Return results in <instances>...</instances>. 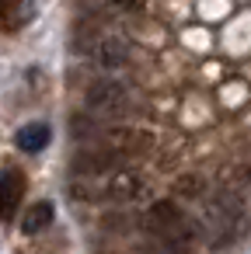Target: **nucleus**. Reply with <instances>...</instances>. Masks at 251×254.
<instances>
[{
  "label": "nucleus",
  "instance_id": "1",
  "mask_svg": "<svg viewBox=\"0 0 251 254\" xmlns=\"http://www.w3.org/2000/svg\"><path fill=\"white\" fill-rule=\"evenodd\" d=\"M147 226H150V233H154L167 251H174V254H192V251L199 247V240H202L199 223H195L181 205H174L171 198H161V202L150 205Z\"/></svg>",
  "mask_w": 251,
  "mask_h": 254
},
{
  "label": "nucleus",
  "instance_id": "9",
  "mask_svg": "<svg viewBox=\"0 0 251 254\" xmlns=\"http://www.w3.org/2000/svg\"><path fill=\"white\" fill-rule=\"evenodd\" d=\"M178 191L188 195V198H199L202 195V178H181L178 181Z\"/></svg>",
  "mask_w": 251,
  "mask_h": 254
},
{
  "label": "nucleus",
  "instance_id": "11",
  "mask_svg": "<svg viewBox=\"0 0 251 254\" xmlns=\"http://www.w3.org/2000/svg\"><path fill=\"white\" fill-rule=\"evenodd\" d=\"M0 7H4V0H0Z\"/></svg>",
  "mask_w": 251,
  "mask_h": 254
},
{
  "label": "nucleus",
  "instance_id": "8",
  "mask_svg": "<svg viewBox=\"0 0 251 254\" xmlns=\"http://www.w3.org/2000/svg\"><path fill=\"white\" fill-rule=\"evenodd\" d=\"M53 223V202H35L28 212H25V219H21V230L25 233H39V230H46Z\"/></svg>",
  "mask_w": 251,
  "mask_h": 254
},
{
  "label": "nucleus",
  "instance_id": "10",
  "mask_svg": "<svg viewBox=\"0 0 251 254\" xmlns=\"http://www.w3.org/2000/svg\"><path fill=\"white\" fill-rule=\"evenodd\" d=\"M108 4H115L119 11H143V0H108Z\"/></svg>",
  "mask_w": 251,
  "mask_h": 254
},
{
  "label": "nucleus",
  "instance_id": "2",
  "mask_svg": "<svg viewBox=\"0 0 251 254\" xmlns=\"http://www.w3.org/2000/svg\"><path fill=\"white\" fill-rule=\"evenodd\" d=\"M206 216H209V226H213V240L216 244H230L244 233V205L234 198V195H220L206 205Z\"/></svg>",
  "mask_w": 251,
  "mask_h": 254
},
{
  "label": "nucleus",
  "instance_id": "6",
  "mask_svg": "<svg viewBox=\"0 0 251 254\" xmlns=\"http://www.w3.org/2000/svg\"><path fill=\"white\" fill-rule=\"evenodd\" d=\"M101 188H105L101 195H108V198H136L140 188H143V181H140V174H133V171H112Z\"/></svg>",
  "mask_w": 251,
  "mask_h": 254
},
{
  "label": "nucleus",
  "instance_id": "5",
  "mask_svg": "<svg viewBox=\"0 0 251 254\" xmlns=\"http://www.w3.org/2000/svg\"><path fill=\"white\" fill-rule=\"evenodd\" d=\"M94 60L101 63V70H119V66H126V60H129V49H126L122 39L105 35V39L94 42Z\"/></svg>",
  "mask_w": 251,
  "mask_h": 254
},
{
  "label": "nucleus",
  "instance_id": "3",
  "mask_svg": "<svg viewBox=\"0 0 251 254\" xmlns=\"http://www.w3.org/2000/svg\"><path fill=\"white\" fill-rule=\"evenodd\" d=\"M87 108L94 112V115H119V112H126V105H129V91L119 84V80H112V77H105V80H98V84H91L87 87Z\"/></svg>",
  "mask_w": 251,
  "mask_h": 254
},
{
  "label": "nucleus",
  "instance_id": "4",
  "mask_svg": "<svg viewBox=\"0 0 251 254\" xmlns=\"http://www.w3.org/2000/svg\"><path fill=\"white\" fill-rule=\"evenodd\" d=\"M21 195H25V174L14 167L0 171V219H11L18 212Z\"/></svg>",
  "mask_w": 251,
  "mask_h": 254
},
{
  "label": "nucleus",
  "instance_id": "7",
  "mask_svg": "<svg viewBox=\"0 0 251 254\" xmlns=\"http://www.w3.org/2000/svg\"><path fill=\"white\" fill-rule=\"evenodd\" d=\"M49 139H53V129H49L46 122H28V126H21V132H18V146H21L25 153H39Z\"/></svg>",
  "mask_w": 251,
  "mask_h": 254
}]
</instances>
